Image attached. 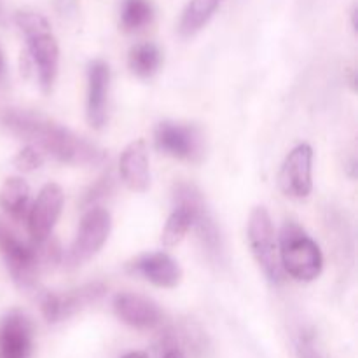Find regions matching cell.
<instances>
[{"instance_id":"obj_1","label":"cell","mask_w":358,"mask_h":358,"mask_svg":"<svg viewBox=\"0 0 358 358\" xmlns=\"http://www.w3.org/2000/svg\"><path fill=\"white\" fill-rule=\"evenodd\" d=\"M0 122L7 131L28 140L30 145L42 149L59 163L72 166H98L107 159V154L100 147L38 112L6 108L0 115Z\"/></svg>"},{"instance_id":"obj_2","label":"cell","mask_w":358,"mask_h":358,"mask_svg":"<svg viewBox=\"0 0 358 358\" xmlns=\"http://www.w3.org/2000/svg\"><path fill=\"white\" fill-rule=\"evenodd\" d=\"M16 24L28 42V55L37 70L38 84L45 94L51 93L59 69V45L52 35L51 24L42 14L34 10H20Z\"/></svg>"},{"instance_id":"obj_3","label":"cell","mask_w":358,"mask_h":358,"mask_svg":"<svg viewBox=\"0 0 358 358\" xmlns=\"http://www.w3.org/2000/svg\"><path fill=\"white\" fill-rule=\"evenodd\" d=\"M280 266L297 282H313L324 269L320 247L294 220H287L280 233Z\"/></svg>"},{"instance_id":"obj_4","label":"cell","mask_w":358,"mask_h":358,"mask_svg":"<svg viewBox=\"0 0 358 358\" xmlns=\"http://www.w3.org/2000/svg\"><path fill=\"white\" fill-rule=\"evenodd\" d=\"M173 203L175 206L189 210L192 220V227L196 231L199 243L203 250L206 252L208 259L215 264L224 262V240L220 227L217 224L215 217L210 212L206 205L203 192L189 182H178L173 189Z\"/></svg>"},{"instance_id":"obj_5","label":"cell","mask_w":358,"mask_h":358,"mask_svg":"<svg viewBox=\"0 0 358 358\" xmlns=\"http://www.w3.org/2000/svg\"><path fill=\"white\" fill-rule=\"evenodd\" d=\"M248 243L255 261L261 266L264 275L271 283H280L283 280L282 266L278 259V243H276L275 226L271 215L264 206H255L248 215Z\"/></svg>"},{"instance_id":"obj_6","label":"cell","mask_w":358,"mask_h":358,"mask_svg":"<svg viewBox=\"0 0 358 358\" xmlns=\"http://www.w3.org/2000/svg\"><path fill=\"white\" fill-rule=\"evenodd\" d=\"M112 219L110 213L105 208L94 206L84 213L80 220L79 231L76 234V240L70 245L69 254L65 255V262L69 268H77L90 261L91 257L101 250L110 236Z\"/></svg>"},{"instance_id":"obj_7","label":"cell","mask_w":358,"mask_h":358,"mask_svg":"<svg viewBox=\"0 0 358 358\" xmlns=\"http://www.w3.org/2000/svg\"><path fill=\"white\" fill-rule=\"evenodd\" d=\"M156 149L164 156L184 161H199L205 154V138L198 126L163 121L154 129Z\"/></svg>"},{"instance_id":"obj_8","label":"cell","mask_w":358,"mask_h":358,"mask_svg":"<svg viewBox=\"0 0 358 358\" xmlns=\"http://www.w3.org/2000/svg\"><path fill=\"white\" fill-rule=\"evenodd\" d=\"M0 254L13 282L23 290L34 289L41 269L37 254L34 247H28L17 240L16 234L2 222H0Z\"/></svg>"},{"instance_id":"obj_9","label":"cell","mask_w":358,"mask_h":358,"mask_svg":"<svg viewBox=\"0 0 358 358\" xmlns=\"http://www.w3.org/2000/svg\"><path fill=\"white\" fill-rule=\"evenodd\" d=\"M107 292V287L101 282L86 283L66 292H48L41 297V311L49 324H58L66 320L84 308L98 303Z\"/></svg>"},{"instance_id":"obj_10","label":"cell","mask_w":358,"mask_h":358,"mask_svg":"<svg viewBox=\"0 0 358 358\" xmlns=\"http://www.w3.org/2000/svg\"><path fill=\"white\" fill-rule=\"evenodd\" d=\"M278 187L287 198L306 199L313 191V149L301 143L289 152L278 173Z\"/></svg>"},{"instance_id":"obj_11","label":"cell","mask_w":358,"mask_h":358,"mask_svg":"<svg viewBox=\"0 0 358 358\" xmlns=\"http://www.w3.org/2000/svg\"><path fill=\"white\" fill-rule=\"evenodd\" d=\"M63 201H65L63 189L55 182H49L41 189L34 206L28 212V231L35 243H41L51 236L62 215Z\"/></svg>"},{"instance_id":"obj_12","label":"cell","mask_w":358,"mask_h":358,"mask_svg":"<svg viewBox=\"0 0 358 358\" xmlns=\"http://www.w3.org/2000/svg\"><path fill=\"white\" fill-rule=\"evenodd\" d=\"M34 324L23 311L13 310L0 320V358H31Z\"/></svg>"},{"instance_id":"obj_13","label":"cell","mask_w":358,"mask_h":358,"mask_svg":"<svg viewBox=\"0 0 358 358\" xmlns=\"http://www.w3.org/2000/svg\"><path fill=\"white\" fill-rule=\"evenodd\" d=\"M126 271L142 276L143 280L161 289H173L182 280V269L178 262L164 252H152L133 259L126 264Z\"/></svg>"},{"instance_id":"obj_14","label":"cell","mask_w":358,"mask_h":358,"mask_svg":"<svg viewBox=\"0 0 358 358\" xmlns=\"http://www.w3.org/2000/svg\"><path fill=\"white\" fill-rule=\"evenodd\" d=\"M114 311L122 324L133 329H154L163 322V313L159 306L149 297L138 294L122 292L114 297Z\"/></svg>"},{"instance_id":"obj_15","label":"cell","mask_w":358,"mask_h":358,"mask_svg":"<svg viewBox=\"0 0 358 358\" xmlns=\"http://www.w3.org/2000/svg\"><path fill=\"white\" fill-rule=\"evenodd\" d=\"M110 86V69L103 59H94L87 66V121L93 128H103L107 121V98Z\"/></svg>"},{"instance_id":"obj_16","label":"cell","mask_w":358,"mask_h":358,"mask_svg":"<svg viewBox=\"0 0 358 358\" xmlns=\"http://www.w3.org/2000/svg\"><path fill=\"white\" fill-rule=\"evenodd\" d=\"M119 173L126 187L135 192H145L150 185L149 152L145 140H135L129 143L119 159Z\"/></svg>"},{"instance_id":"obj_17","label":"cell","mask_w":358,"mask_h":358,"mask_svg":"<svg viewBox=\"0 0 358 358\" xmlns=\"http://www.w3.org/2000/svg\"><path fill=\"white\" fill-rule=\"evenodd\" d=\"M30 185L20 177H10L0 187V208L14 220H23L28 213Z\"/></svg>"},{"instance_id":"obj_18","label":"cell","mask_w":358,"mask_h":358,"mask_svg":"<svg viewBox=\"0 0 358 358\" xmlns=\"http://www.w3.org/2000/svg\"><path fill=\"white\" fill-rule=\"evenodd\" d=\"M222 0H189L178 23V31L182 37H192L198 34L210 20L217 9L220 7Z\"/></svg>"},{"instance_id":"obj_19","label":"cell","mask_w":358,"mask_h":358,"mask_svg":"<svg viewBox=\"0 0 358 358\" xmlns=\"http://www.w3.org/2000/svg\"><path fill=\"white\" fill-rule=\"evenodd\" d=\"M129 70L140 79H149L159 70L161 66V51L152 42H142L133 45L129 51Z\"/></svg>"},{"instance_id":"obj_20","label":"cell","mask_w":358,"mask_h":358,"mask_svg":"<svg viewBox=\"0 0 358 358\" xmlns=\"http://www.w3.org/2000/svg\"><path fill=\"white\" fill-rule=\"evenodd\" d=\"M154 17L150 0H124L121 7V27L124 31H138Z\"/></svg>"},{"instance_id":"obj_21","label":"cell","mask_w":358,"mask_h":358,"mask_svg":"<svg viewBox=\"0 0 358 358\" xmlns=\"http://www.w3.org/2000/svg\"><path fill=\"white\" fill-rule=\"evenodd\" d=\"M192 227L191 213L189 210L182 208V206H175L171 215L168 217L166 224H164L163 234H161V241L166 248H173L182 243L187 231Z\"/></svg>"},{"instance_id":"obj_22","label":"cell","mask_w":358,"mask_h":358,"mask_svg":"<svg viewBox=\"0 0 358 358\" xmlns=\"http://www.w3.org/2000/svg\"><path fill=\"white\" fill-rule=\"evenodd\" d=\"M114 187H115L114 175H112L110 171H107V173L101 175V177L98 178V180L94 182L86 192H84V198L83 201H80V205H83V208L86 210L94 208L101 199L108 198V196L114 192Z\"/></svg>"},{"instance_id":"obj_23","label":"cell","mask_w":358,"mask_h":358,"mask_svg":"<svg viewBox=\"0 0 358 358\" xmlns=\"http://www.w3.org/2000/svg\"><path fill=\"white\" fill-rule=\"evenodd\" d=\"M44 164V156H42L41 150L34 145H27L16 154L14 157V166L17 170L24 171V173H30V171L38 170V168Z\"/></svg>"},{"instance_id":"obj_24","label":"cell","mask_w":358,"mask_h":358,"mask_svg":"<svg viewBox=\"0 0 358 358\" xmlns=\"http://www.w3.org/2000/svg\"><path fill=\"white\" fill-rule=\"evenodd\" d=\"M157 348H159L161 358H185L184 350L180 348V343H178V334L170 327L161 332Z\"/></svg>"},{"instance_id":"obj_25","label":"cell","mask_w":358,"mask_h":358,"mask_svg":"<svg viewBox=\"0 0 358 358\" xmlns=\"http://www.w3.org/2000/svg\"><path fill=\"white\" fill-rule=\"evenodd\" d=\"M182 334H184L185 343L191 346L192 352L198 353V355L205 352V346H206L205 334H203V331L198 327V325L192 324V322H187V324L182 327Z\"/></svg>"},{"instance_id":"obj_26","label":"cell","mask_w":358,"mask_h":358,"mask_svg":"<svg viewBox=\"0 0 358 358\" xmlns=\"http://www.w3.org/2000/svg\"><path fill=\"white\" fill-rule=\"evenodd\" d=\"M296 355L297 358H324L320 350L315 346L313 334L310 332H301L296 339Z\"/></svg>"},{"instance_id":"obj_27","label":"cell","mask_w":358,"mask_h":358,"mask_svg":"<svg viewBox=\"0 0 358 358\" xmlns=\"http://www.w3.org/2000/svg\"><path fill=\"white\" fill-rule=\"evenodd\" d=\"M3 76H6V58H3V52L0 49V80L3 79Z\"/></svg>"},{"instance_id":"obj_28","label":"cell","mask_w":358,"mask_h":358,"mask_svg":"<svg viewBox=\"0 0 358 358\" xmlns=\"http://www.w3.org/2000/svg\"><path fill=\"white\" fill-rule=\"evenodd\" d=\"M122 358H149V355L143 352H129V353H126Z\"/></svg>"},{"instance_id":"obj_29","label":"cell","mask_w":358,"mask_h":358,"mask_svg":"<svg viewBox=\"0 0 358 358\" xmlns=\"http://www.w3.org/2000/svg\"><path fill=\"white\" fill-rule=\"evenodd\" d=\"M0 10H2V0H0Z\"/></svg>"}]
</instances>
